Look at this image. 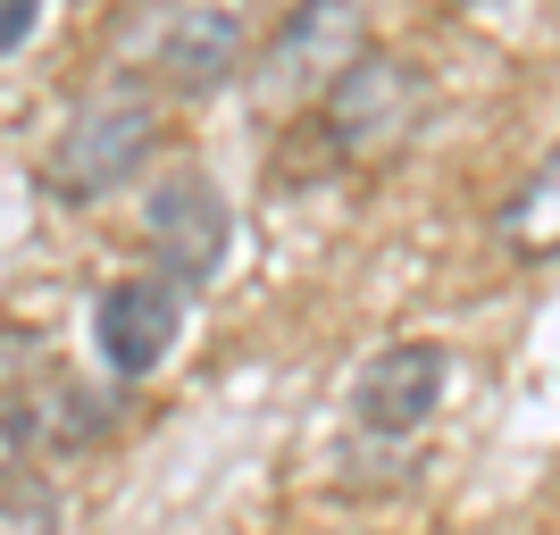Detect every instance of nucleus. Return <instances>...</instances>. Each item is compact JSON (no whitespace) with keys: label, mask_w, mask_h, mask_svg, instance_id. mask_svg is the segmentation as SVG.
Wrapping results in <instances>:
<instances>
[{"label":"nucleus","mask_w":560,"mask_h":535,"mask_svg":"<svg viewBox=\"0 0 560 535\" xmlns=\"http://www.w3.org/2000/svg\"><path fill=\"white\" fill-rule=\"evenodd\" d=\"M151 142H160V101L142 93V84H109V93L75 101V117L50 135L43 151V193L59 201H101L151 160Z\"/></svg>","instance_id":"nucleus-1"},{"label":"nucleus","mask_w":560,"mask_h":535,"mask_svg":"<svg viewBox=\"0 0 560 535\" xmlns=\"http://www.w3.org/2000/svg\"><path fill=\"white\" fill-rule=\"evenodd\" d=\"M318 117H327V135H335L343 160H394L427 117V75L410 68L401 50L360 43L343 68L327 75V109Z\"/></svg>","instance_id":"nucleus-2"},{"label":"nucleus","mask_w":560,"mask_h":535,"mask_svg":"<svg viewBox=\"0 0 560 535\" xmlns=\"http://www.w3.org/2000/svg\"><path fill=\"white\" fill-rule=\"evenodd\" d=\"M142 234H151V252L167 259V284L185 293V284H210L218 259H226V201H218L210 176H192V167H176V176H160L151 185V201H142Z\"/></svg>","instance_id":"nucleus-3"},{"label":"nucleus","mask_w":560,"mask_h":535,"mask_svg":"<svg viewBox=\"0 0 560 535\" xmlns=\"http://www.w3.org/2000/svg\"><path fill=\"white\" fill-rule=\"evenodd\" d=\"M185 335V293L167 277H117L93 302V344L117 376H151Z\"/></svg>","instance_id":"nucleus-4"},{"label":"nucleus","mask_w":560,"mask_h":535,"mask_svg":"<svg viewBox=\"0 0 560 535\" xmlns=\"http://www.w3.org/2000/svg\"><path fill=\"white\" fill-rule=\"evenodd\" d=\"M444 385H452L444 344H385L369 369H360V385H351V410H360L369 435H419V427L435 419Z\"/></svg>","instance_id":"nucleus-5"},{"label":"nucleus","mask_w":560,"mask_h":535,"mask_svg":"<svg viewBox=\"0 0 560 535\" xmlns=\"http://www.w3.org/2000/svg\"><path fill=\"white\" fill-rule=\"evenodd\" d=\"M243 50H252V25L234 18V9H185L160 34V75L176 93H218L243 68Z\"/></svg>","instance_id":"nucleus-6"},{"label":"nucleus","mask_w":560,"mask_h":535,"mask_svg":"<svg viewBox=\"0 0 560 535\" xmlns=\"http://www.w3.org/2000/svg\"><path fill=\"white\" fill-rule=\"evenodd\" d=\"M493 234H502V252H511V259H560V142L544 151L536 176L502 201Z\"/></svg>","instance_id":"nucleus-7"},{"label":"nucleus","mask_w":560,"mask_h":535,"mask_svg":"<svg viewBox=\"0 0 560 535\" xmlns=\"http://www.w3.org/2000/svg\"><path fill=\"white\" fill-rule=\"evenodd\" d=\"M327 50H343V59L360 50V18H351V9H310V18H293V25H284V50H277V59L318 68Z\"/></svg>","instance_id":"nucleus-8"},{"label":"nucleus","mask_w":560,"mask_h":535,"mask_svg":"<svg viewBox=\"0 0 560 535\" xmlns=\"http://www.w3.org/2000/svg\"><path fill=\"white\" fill-rule=\"evenodd\" d=\"M0 535H59L50 493H34L25 477H18V486H0Z\"/></svg>","instance_id":"nucleus-9"},{"label":"nucleus","mask_w":560,"mask_h":535,"mask_svg":"<svg viewBox=\"0 0 560 535\" xmlns=\"http://www.w3.org/2000/svg\"><path fill=\"white\" fill-rule=\"evenodd\" d=\"M34 410H18V402H0V486H18V468H25V452H34Z\"/></svg>","instance_id":"nucleus-10"},{"label":"nucleus","mask_w":560,"mask_h":535,"mask_svg":"<svg viewBox=\"0 0 560 535\" xmlns=\"http://www.w3.org/2000/svg\"><path fill=\"white\" fill-rule=\"evenodd\" d=\"M34 25H43V9H34V0H0V50L34 43Z\"/></svg>","instance_id":"nucleus-11"}]
</instances>
